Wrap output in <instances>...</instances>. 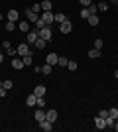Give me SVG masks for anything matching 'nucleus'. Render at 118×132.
<instances>
[{"label":"nucleus","mask_w":118,"mask_h":132,"mask_svg":"<svg viewBox=\"0 0 118 132\" xmlns=\"http://www.w3.org/2000/svg\"><path fill=\"white\" fill-rule=\"evenodd\" d=\"M39 18H41V20H43V22H45V26H51V24L55 22V14H53V12H51V10L43 12V14H41V16H39Z\"/></svg>","instance_id":"nucleus-1"},{"label":"nucleus","mask_w":118,"mask_h":132,"mask_svg":"<svg viewBox=\"0 0 118 132\" xmlns=\"http://www.w3.org/2000/svg\"><path fill=\"white\" fill-rule=\"evenodd\" d=\"M16 51H18V55H20V57H24V55H32L30 44H20V45L16 47Z\"/></svg>","instance_id":"nucleus-2"},{"label":"nucleus","mask_w":118,"mask_h":132,"mask_svg":"<svg viewBox=\"0 0 118 132\" xmlns=\"http://www.w3.org/2000/svg\"><path fill=\"white\" fill-rule=\"evenodd\" d=\"M38 34H39V38L45 39V42H49V39H51V28H49V26H43Z\"/></svg>","instance_id":"nucleus-3"},{"label":"nucleus","mask_w":118,"mask_h":132,"mask_svg":"<svg viewBox=\"0 0 118 132\" xmlns=\"http://www.w3.org/2000/svg\"><path fill=\"white\" fill-rule=\"evenodd\" d=\"M71 30H73V24L69 22V20H65V22L59 24V32H61V34H69Z\"/></svg>","instance_id":"nucleus-4"},{"label":"nucleus","mask_w":118,"mask_h":132,"mask_svg":"<svg viewBox=\"0 0 118 132\" xmlns=\"http://www.w3.org/2000/svg\"><path fill=\"white\" fill-rule=\"evenodd\" d=\"M39 30H30L28 32V44H35V39L39 38Z\"/></svg>","instance_id":"nucleus-5"},{"label":"nucleus","mask_w":118,"mask_h":132,"mask_svg":"<svg viewBox=\"0 0 118 132\" xmlns=\"http://www.w3.org/2000/svg\"><path fill=\"white\" fill-rule=\"evenodd\" d=\"M57 59H59V55H57V53H47L45 63H49V65H57Z\"/></svg>","instance_id":"nucleus-6"},{"label":"nucleus","mask_w":118,"mask_h":132,"mask_svg":"<svg viewBox=\"0 0 118 132\" xmlns=\"http://www.w3.org/2000/svg\"><path fill=\"white\" fill-rule=\"evenodd\" d=\"M39 128H41V130H45V132H49L51 128H53V122L45 118V120H41V122H39Z\"/></svg>","instance_id":"nucleus-7"},{"label":"nucleus","mask_w":118,"mask_h":132,"mask_svg":"<svg viewBox=\"0 0 118 132\" xmlns=\"http://www.w3.org/2000/svg\"><path fill=\"white\" fill-rule=\"evenodd\" d=\"M18 16H20V14H18V10H14V8H12V10L8 12V14H6L8 22H18Z\"/></svg>","instance_id":"nucleus-8"},{"label":"nucleus","mask_w":118,"mask_h":132,"mask_svg":"<svg viewBox=\"0 0 118 132\" xmlns=\"http://www.w3.org/2000/svg\"><path fill=\"white\" fill-rule=\"evenodd\" d=\"M26 105H28V106H38V97H35L34 93L28 95V99H26Z\"/></svg>","instance_id":"nucleus-9"},{"label":"nucleus","mask_w":118,"mask_h":132,"mask_svg":"<svg viewBox=\"0 0 118 132\" xmlns=\"http://www.w3.org/2000/svg\"><path fill=\"white\" fill-rule=\"evenodd\" d=\"M57 110H45V118H47V120H51V122H55L57 120Z\"/></svg>","instance_id":"nucleus-10"},{"label":"nucleus","mask_w":118,"mask_h":132,"mask_svg":"<svg viewBox=\"0 0 118 132\" xmlns=\"http://www.w3.org/2000/svg\"><path fill=\"white\" fill-rule=\"evenodd\" d=\"M95 126L98 128V130H104V128H106V122H104V118L96 116V118H95Z\"/></svg>","instance_id":"nucleus-11"},{"label":"nucleus","mask_w":118,"mask_h":132,"mask_svg":"<svg viewBox=\"0 0 118 132\" xmlns=\"http://www.w3.org/2000/svg\"><path fill=\"white\" fill-rule=\"evenodd\" d=\"M26 16H28V22H38V20H39V16H38V14H35V12L34 10H28V12H26Z\"/></svg>","instance_id":"nucleus-12"},{"label":"nucleus","mask_w":118,"mask_h":132,"mask_svg":"<svg viewBox=\"0 0 118 132\" xmlns=\"http://www.w3.org/2000/svg\"><path fill=\"white\" fill-rule=\"evenodd\" d=\"M34 118H35V120H38V122L45 120V110H43V109H39V110H35V112H34Z\"/></svg>","instance_id":"nucleus-13"},{"label":"nucleus","mask_w":118,"mask_h":132,"mask_svg":"<svg viewBox=\"0 0 118 132\" xmlns=\"http://www.w3.org/2000/svg\"><path fill=\"white\" fill-rule=\"evenodd\" d=\"M12 67H14V69H22V67H24V61L20 59V57H12Z\"/></svg>","instance_id":"nucleus-14"},{"label":"nucleus","mask_w":118,"mask_h":132,"mask_svg":"<svg viewBox=\"0 0 118 132\" xmlns=\"http://www.w3.org/2000/svg\"><path fill=\"white\" fill-rule=\"evenodd\" d=\"M18 30H20V32H26V34H28V32H30V24H28V20H24V22L18 24Z\"/></svg>","instance_id":"nucleus-15"},{"label":"nucleus","mask_w":118,"mask_h":132,"mask_svg":"<svg viewBox=\"0 0 118 132\" xmlns=\"http://www.w3.org/2000/svg\"><path fill=\"white\" fill-rule=\"evenodd\" d=\"M89 57L90 59H98V57H101V50H96V47L89 50Z\"/></svg>","instance_id":"nucleus-16"},{"label":"nucleus","mask_w":118,"mask_h":132,"mask_svg":"<svg viewBox=\"0 0 118 132\" xmlns=\"http://www.w3.org/2000/svg\"><path fill=\"white\" fill-rule=\"evenodd\" d=\"M34 95H35V97H43V95H45V87H43V85H38V87L34 89Z\"/></svg>","instance_id":"nucleus-17"},{"label":"nucleus","mask_w":118,"mask_h":132,"mask_svg":"<svg viewBox=\"0 0 118 132\" xmlns=\"http://www.w3.org/2000/svg\"><path fill=\"white\" fill-rule=\"evenodd\" d=\"M87 20H89V24H90V26H98V22H101V20H98V16H96V14H90V16L87 18Z\"/></svg>","instance_id":"nucleus-18"},{"label":"nucleus","mask_w":118,"mask_h":132,"mask_svg":"<svg viewBox=\"0 0 118 132\" xmlns=\"http://www.w3.org/2000/svg\"><path fill=\"white\" fill-rule=\"evenodd\" d=\"M67 63H69L67 57H65V55H59V59H57V65H59V67H67Z\"/></svg>","instance_id":"nucleus-19"},{"label":"nucleus","mask_w":118,"mask_h":132,"mask_svg":"<svg viewBox=\"0 0 118 132\" xmlns=\"http://www.w3.org/2000/svg\"><path fill=\"white\" fill-rule=\"evenodd\" d=\"M104 122H106V128H112V126H114V122H116V118H112V116L108 114L106 118H104Z\"/></svg>","instance_id":"nucleus-20"},{"label":"nucleus","mask_w":118,"mask_h":132,"mask_svg":"<svg viewBox=\"0 0 118 132\" xmlns=\"http://www.w3.org/2000/svg\"><path fill=\"white\" fill-rule=\"evenodd\" d=\"M0 87H4L6 91H8V89L14 87V83H12V79H6V81H2V85H0Z\"/></svg>","instance_id":"nucleus-21"},{"label":"nucleus","mask_w":118,"mask_h":132,"mask_svg":"<svg viewBox=\"0 0 118 132\" xmlns=\"http://www.w3.org/2000/svg\"><path fill=\"white\" fill-rule=\"evenodd\" d=\"M41 10H43V12L51 10V0H43V2H41Z\"/></svg>","instance_id":"nucleus-22"},{"label":"nucleus","mask_w":118,"mask_h":132,"mask_svg":"<svg viewBox=\"0 0 118 132\" xmlns=\"http://www.w3.org/2000/svg\"><path fill=\"white\" fill-rule=\"evenodd\" d=\"M51 69H53V65H49V63H45V65L41 67V73H43V75H49V73H51Z\"/></svg>","instance_id":"nucleus-23"},{"label":"nucleus","mask_w":118,"mask_h":132,"mask_svg":"<svg viewBox=\"0 0 118 132\" xmlns=\"http://www.w3.org/2000/svg\"><path fill=\"white\" fill-rule=\"evenodd\" d=\"M6 32H14V30H16V22H6Z\"/></svg>","instance_id":"nucleus-24"},{"label":"nucleus","mask_w":118,"mask_h":132,"mask_svg":"<svg viewBox=\"0 0 118 132\" xmlns=\"http://www.w3.org/2000/svg\"><path fill=\"white\" fill-rule=\"evenodd\" d=\"M32 59H34V55H24V57H22L24 65H32Z\"/></svg>","instance_id":"nucleus-25"},{"label":"nucleus","mask_w":118,"mask_h":132,"mask_svg":"<svg viewBox=\"0 0 118 132\" xmlns=\"http://www.w3.org/2000/svg\"><path fill=\"white\" fill-rule=\"evenodd\" d=\"M65 20H67V16H65V14H55V22H57V24L65 22Z\"/></svg>","instance_id":"nucleus-26"},{"label":"nucleus","mask_w":118,"mask_h":132,"mask_svg":"<svg viewBox=\"0 0 118 132\" xmlns=\"http://www.w3.org/2000/svg\"><path fill=\"white\" fill-rule=\"evenodd\" d=\"M35 47H45V39H41V38H38V39H35Z\"/></svg>","instance_id":"nucleus-27"},{"label":"nucleus","mask_w":118,"mask_h":132,"mask_svg":"<svg viewBox=\"0 0 118 132\" xmlns=\"http://www.w3.org/2000/svg\"><path fill=\"white\" fill-rule=\"evenodd\" d=\"M108 114L112 116V118H116V120H118V109H108Z\"/></svg>","instance_id":"nucleus-28"},{"label":"nucleus","mask_w":118,"mask_h":132,"mask_svg":"<svg viewBox=\"0 0 118 132\" xmlns=\"http://www.w3.org/2000/svg\"><path fill=\"white\" fill-rule=\"evenodd\" d=\"M79 16H81V18H85V20H87V18L90 16V14H89V8H83V10H81V14H79Z\"/></svg>","instance_id":"nucleus-29"},{"label":"nucleus","mask_w":118,"mask_h":132,"mask_svg":"<svg viewBox=\"0 0 118 132\" xmlns=\"http://www.w3.org/2000/svg\"><path fill=\"white\" fill-rule=\"evenodd\" d=\"M93 45H95L96 50H102V39H101V38H96V39H95V44H93Z\"/></svg>","instance_id":"nucleus-30"},{"label":"nucleus","mask_w":118,"mask_h":132,"mask_svg":"<svg viewBox=\"0 0 118 132\" xmlns=\"http://www.w3.org/2000/svg\"><path fill=\"white\" fill-rule=\"evenodd\" d=\"M6 53L10 55V57H14V55H16L18 51H16V47H12V45H10V47H8V50H6Z\"/></svg>","instance_id":"nucleus-31"},{"label":"nucleus","mask_w":118,"mask_h":132,"mask_svg":"<svg viewBox=\"0 0 118 132\" xmlns=\"http://www.w3.org/2000/svg\"><path fill=\"white\" fill-rule=\"evenodd\" d=\"M96 12H98V6H96V4H90L89 6V14H96Z\"/></svg>","instance_id":"nucleus-32"},{"label":"nucleus","mask_w":118,"mask_h":132,"mask_svg":"<svg viewBox=\"0 0 118 132\" xmlns=\"http://www.w3.org/2000/svg\"><path fill=\"white\" fill-rule=\"evenodd\" d=\"M79 2H81V6H83V8H89V6L93 4V0H79Z\"/></svg>","instance_id":"nucleus-33"},{"label":"nucleus","mask_w":118,"mask_h":132,"mask_svg":"<svg viewBox=\"0 0 118 132\" xmlns=\"http://www.w3.org/2000/svg\"><path fill=\"white\" fill-rule=\"evenodd\" d=\"M67 69H69V71H75V69H77V63H75V61H69V63H67Z\"/></svg>","instance_id":"nucleus-34"},{"label":"nucleus","mask_w":118,"mask_h":132,"mask_svg":"<svg viewBox=\"0 0 118 132\" xmlns=\"http://www.w3.org/2000/svg\"><path fill=\"white\" fill-rule=\"evenodd\" d=\"M43 26H45V22H43V20H41V18H39L38 22H35V30H41V28H43Z\"/></svg>","instance_id":"nucleus-35"},{"label":"nucleus","mask_w":118,"mask_h":132,"mask_svg":"<svg viewBox=\"0 0 118 132\" xmlns=\"http://www.w3.org/2000/svg\"><path fill=\"white\" fill-rule=\"evenodd\" d=\"M96 6H98V10H108V4H106V2H98Z\"/></svg>","instance_id":"nucleus-36"},{"label":"nucleus","mask_w":118,"mask_h":132,"mask_svg":"<svg viewBox=\"0 0 118 132\" xmlns=\"http://www.w3.org/2000/svg\"><path fill=\"white\" fill-rule=\"evenodd\" d=\"M38 106H39V109H43V106H45V101H43V97H38Z\"/></svg>","instance_id":"nucleus-37"},{"label":"nucleus","mask_w":118,"mask_h":132,"mask_svg":"<svg viewBox=\"0 0 118 132\" xmlns=\"http://www.w3.org/2000/svg\"><path fill=\"white\" fill-rule=\"evenodd\" d=\"M30 10H34L35 14H39V10H41V4H34L32 8H30Z\"/></svg>","instance_id":"nucleus-38"},{"label":"nucleus","mask_w":118,"mask_h":132,"mask_svg":"<svg viewBox=\"0 0 118 132\" xmlns=\"http://www.w3.org/2000/svg\"><path fill=\"white\" fill-rule=\"evenodd\" d=\"M98 116H101V118H106V116H108V110H101V112H98Z\"/></svg>","instance_id":"nucleus-39"},{"label":"nucleus","mask_w":118,"mask_h":132,"mask_svg":"<svg viewBox=\"0 0 118 132\" xmlns=\"http://www.w3.org/2000/svg\"><path fill=\"white\" fill-rule=\"evenodd\" d=\"M0 97H6V89L4 87H0Z\"/></svg>","instance_id":"nucleus-40"},{"label":"nucleus","mask_w":118,"mask_h":132,"mask_svg":"<svg viewBox=\"0 0 118 132\" xmlns=\"http://www.w3.org/2000/svg\"><path fill=\"white\" fill-rule=\"evenodd\" d=\"M112 128H114V130H116V132H118V120H116V122H114V126H112Z\"/></svg>","instance_id":"nucleus-41"},{"label":"nucleus","mask_w":118,"mask_h":132,"mask_svg":"<svg viewBox=\"0 0 118 132\" xmlns=\"http://www.w3.org/2000/svg\"><path fill=\"white\" fill-rule=\"evenodd\" d=\"M2 61H4V53H2V51H0V63H2Z\"/></svg>","instance_id":"nucleus-42"},{"label":"nucleus","mask_w":118,"mask_h":132,"mask_svg":"<svg viewBox=\"0 0 118 132\" xmlns=\"http://www.w3.org/2000/svg\"><path fill=\"white\" fill-rule=\"evenodd\" d=\"M114 77H116V79H118V69H116V71H114Z\"/></svg>","instance_id":"nucleus-43"},{"label":"nucleus","mask_w":118,"mask_h":132,"mask_svg":"<svg viewBox=\"0 0 118 132\" xmlns=\"http://www.w3.org/2000/svg\"><path fill=\"white\" fill-rule=\"evenodd\" d=\"M2 18H4V16H2V14H0V20H2Z\"/></svg>","instance_id":"nucleus-44"},{"label":"nucleus","mask_w":118,"mask_h":132,"mask_svg":"<svg viewBox=\"0 0 118 132\" xmlns=\"http://www.w3.org/2000/svg\"><path fill=\"white\" fill-rule=\"evenodd\" d=\"M116 6H118V0H116Z\"/></svg>","instance_id":"nucleus-45"}]
</instances>
